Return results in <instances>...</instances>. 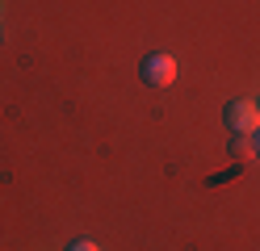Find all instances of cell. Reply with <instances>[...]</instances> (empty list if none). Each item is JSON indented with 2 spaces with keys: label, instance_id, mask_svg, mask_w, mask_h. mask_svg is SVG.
Wrapping results in <instances>:
<instances>
[{
  "label": "cell",
  "instance_id": "cell-1",
  "mask_svg": "<svg viewBox=\"0 0 260 251\" xmlns=\"http://www.w3.org/2000/svg\"><path fill=\"white\" fill-rule=\"evenodd\" d=\"M222 122H226V130H231L235 138H252L260 130V105L256 100H226Z\"/></svg>",
  "mask_w": 260,
  "mask_h": 251
},
{
  "label": "cell",
  "instance_id": "cell-2",
  "mask_svg": "<svg viewBox=\"0 0 260 251\" xmlns=\"http://www.w3.org/2000/svg\"><path fill=\"white\" fill-rule=\"evenodd\" d=\"M143 84H147V88H159V92L176 84V59L168 50H155V55L143 59Z\"/></svg>",
  "mask_w": 260,
  "mask_h": 251
},
{
  "label": "cell",
  "instance_id": "cell-3",
  "mask_svg": "<svg viewBox=\"0 0 260 251\" xmlns=\"http://www.w3.org/2000/svg\"><path fill=\"white\" fill-rule=\"evenodd\" d=\"M231 155L243 163V159H256V142H248V138H235L231 142Z\"/></svg>",
  "mask_w": 260,
  "mask_h": 251
},
{
  "label": "cell",
  "instance_id": "cell-4",
  "mask_svg": "<svg viewBox=\"0 0 260 251\" xmlns=\"http://www.w3.org/2000/svg\"><path fill=\"white\" fill-rule=\"evenodd\" d=\"M68 251H101V247H96V243H92V239H80V243H72V247H68Z\"/></svg>",
  "mask_w": 260,
  "mask_h": 251
},
{
  "label": "cell",
  "instance_id": "cell-5",
  "mask_svg": "<svg viewBox=\"0 0 260 251\" xmlns=\"http://www.w3.org/2000/svg\"><path fill=\"white\" fill-rule=\"evenodd\" d=\"M256 159H260V130H256Z\"/></svg>",
  "mask_w": 260,
  "mask_h": 251
}]
</instances>
